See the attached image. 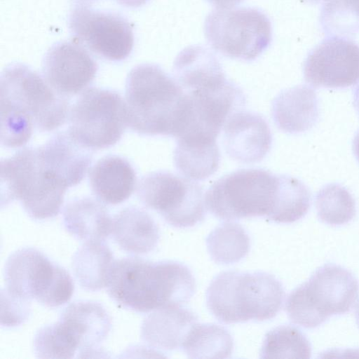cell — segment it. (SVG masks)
<instances>
[{
    "label": "cell",
    "instance_id": "9",
    "mask_svg": "<svg viewBox=\"0 0 359 359\" xmlns=\"http://www.w3.org/2000/svg\"><path fill=\"white\" fill-rule=\"evenodd\" d=\"M204 32L214 50L226 57L245 61L262 55L272 38L270 20L254 8H217L206 17Z\"/></svg>",
    "mask_w": 359,
    "mask_h": 359
},
{
    "label": "cell",
    "instance_id": "18",
    "mask_svg": "<svg viewBox=\"0 0 359 359\" xmlns=\"http://www.w3.org/2000/svg\"><path fill=\"white\" fill-rule=\"evenodd\" d=\"M93 193L103 203L117 205L133 193L137 176L131 164L124 158L106 156L98 160L89 171Z\"/></svg>",
    "mask_w": 359,
    "mask_h": 359
},
{
    "label": "cell",
    "instance_id": "30",
    "mask_svg": "<svg viewBox=\"0 0 359 359\" xmlns=\"http://www.w3.org/2000/svg\"><path fill=\"white\" fill-rule=\"evenodd\" d=\"M324 32L348 37L359 32V0H325L320 15Z\"/></svg>",
    "mask_w": 359,
    "mask_h": 359
},
{
    "label": "cell",
    "instance_id": "5",
    "mask_svg": "<svg viewBox=\"0 0 359 359\" xmlns=\"http://www.w3.org/2000/svg\"><path fill=\"white\" fill-rule=\"evenodd\" d=\"M205 297L212 314L219 322L230 324L274 318L283 306L285 291L271 273L231 270L212 280Z\"/></svg>",
    "mask_w": 359,
    "mask_h": 359
},
{
    "label": "cell",
    "instance_id": "28",
    "mask_svg": "<svg viewBox=\"0 0 359 359\" xmlns=\"http://www.w3.org/2000/svg\"><path fill=\"white\" fill-rule=\"evenodd\" d=\"M315 205L319 219L332 226L345 224L356 214L355 199L339 184L323 187L316 196Z\"/></svg>",
    "mask_w": 359,
    "mask_h": 359
},
{
    "label": "cell",
    "instance_id": "11",
    "mask_svg": "<svg viewBox=\"0 0 359 359\" xmlns=\"http://www.w3.org/2000/svg\"><path fill=\"white\" fill-rule=\"evenodd\" d=\"M137 194L146 207L172 226L191 227L205 218L203 189L188 178L167 171L150 172L141 179Z\"/></svg>",
    "mask_w": 359,
    "mask_h": 359
},
{
    "label": "cell",
    "instance_id": "21",
    "mask_svg": "<svg viewBox=\"0 0 359 359\" xmlns=\"http://www.w3.org/2000/svg\"><path fill=\"white\" fill-rule=\"evenodd\" d=\"M174 165L179 172L191 180H204L218 169L220 154L217 139L184 135L177 137Z\"/></svg>",
    "mask_w": 359,
    "mask_h": 359
},
{
    "label": "cell",
    "instance_id": "26",
    "mask_svg": "<svg viewBox=\"0 0 359 359\" xmlns=\"http://www.w3.org/2000/svg\"><path fill=\"white\" fill-rule=\"evenodd\" d=\"M205 243L212 259L222 264L241 261L250 250L248 233L235 222H224L217 226L208 236Z\"/></svg>",
    "mask_w": 359,
    "mask_h": 359
},
{
    "label": "cell",
    "instance_id": "2",
    "mask_svg": "<svg viewBox=\"0 0 359 359\" xmlns=\"http://www.w3.org/2000/svg\"><path fill=\"white\" fill-rule=\"evenodd\" d=\"M73 180L66 168L44 146L23 148L1 161V204L20 200L35 219L58 215Z\"/></svg>",
    "mask_w": 359,
    "mask_h": 359
},
{
    "label": "cell",
    "instance_id": "4",
    "mask_svg": "<svg viewBox=\"0 0 359 359\" xmlns=\"http://www.w3.org/2000/svg\"><path fill=\"white\" fill-rule=\"evenodd\" d=\"M128 126L144 135L179 137L189 111L188 94L158 65L144 63L129 72L126 81Z\"/></svg>",
    "mask_w": 359,
    "mask_h": 359
},
{
    "label": "cell",
    "instance_id": "32",
    "mask_svg": "<svg viewBox=\"0 0 359 359\" xmlns=\"http://www.w3.org/2000/svg\"><path fill=\"white\" fill-rule=\"evenodd\" d=\"M217 8H229L235 6L243 0H207Z\"/></svg>",
    "mask_w": 359,
    "mask_h": 359
},
{
    "label": "cell",
    "instance_id": "14",
    "mask_svg": "<svg viewBox=\"0 0 359 359\" xmlns=\"http://www.w3.org/2000/svg\"><path fill=\"white\" fill-rule=\"evenodd\" d=\"M97 65L79 43L60 41L46 52L43 77L59 94L69 97L84 90L95 79Z\"/></svg>",
    "mask_w": 359,
    "mask_h": 359
},
{
    "label": "cell",
    "instance_id": "16",
    "mask_svg": "<svg viewBox=\"0 0 359 359\" xmlns=\"http://www.w3.org/2000/svg\"><path fill=\"white\" fill-rule=\"evenodd\" d=\"M318 99L311 86L299 85L280 92L273 100L271 117L280 130L297 134L310 130L319 117Z\"/></svg>",
    "mask_w": 359,
    "mask_h": 359
},
{
    "label": "cell",
    "instance_id": "12",
    "mask_svg": "<svg viewBox=\"0 0 359 359\" xmlns=\"http://www.w3.org/2000/svg\"><path fill=\"white\" fill-rule=\"evenodd\" d=\"M69 28L75 41L106 60H123L133 50V27L118 13L79 4L70 12Z\"/></svg>",
    "mask_w": 359,
    "mask_h": 359
},
{
    "label": "cell",
    "instance_id": "34",
    "mask_svg": "<svg viewBox=\"0 0 359 359\" xmlns=\"http://www.w3.org/2000/svg\"><path fill=\"white\" fill-rule=\"evenodd\" d=\"M353 107L359 116V83L355 87L353 93Z\"/></svg>",
    "mask_w": 359,
    "mask_h": 359
},
{
    "label": "cell",
    "instance_id": "7",
    "mask_svg": "<svg viewBox=\"0 0 359 359\" xmlns=\"http://www.w3.org/2000/svg\"><path fill=\"white\" fill-rule=\"evenodd\" d=\"M358 294V281L350 271L325 264L290 292L285 311L293 323L316 328L332 316L348 312Z\"/></svg>",
    "mask_w": 359,
    "mask_h": 359
},
{
    "label": "cell",
    "instance_id": "29",
    "mask_svg": "<svg viewBox=\"0 0 359 359\" xmlns=\"http://www.w3.org/2000/svg\"><path fill=\"white\" fill-rule=\"evenodd\" d=\"M34 352L39 358H72L79 351V341L61 320L41 327L33 341Z\"/></svg>",
    "mask_w": 359,
    "mask_h": 359
},
{
    "label": "cell",
    "instance_id": "8",
    "mask_svg": "<svg viewBox=\"0 0 359 359\" xmlns=\"http://www.w3.org/2000/svg\"><path fill=\"white\" fill-rule=\"evenodd\" d=\"M6 290L22 299L47 307H57L72 298L74 285L69 272L41 251L24 248L7 259L4 271Z\"/></svg>",
    "mask_w": 359,
    "mask_h": 359
},
{
    "label": "cell",
    "instance_id": "19",
    "mask_svg": "<svg viewBox=\"0 0 359 359\" xmlns=\"http://www.w3.org/2000/svg\"><path fill=\"white\" fill-rule=\"evenodd\" d=\"M172 72L187 93L212 87L227 79L217 57L200 45L183 49L174 61Z\"/></svg>",
    "mask_w": 359,
    "mask_h": 359
},
{
    "label": "cell",
    "instance_id": "37",
    "mask_svg": "<svg viewBox=\"0 0 359 359\" xmlns=\"http://www.w3.org/2000/svg\"><path fill=\"white\" fill-rule=\"evenodd\" d=\"M76 1H78L82 4L83 3H90V2H93V1H97V0H76Z\"/></svg>",
    "mask_w": 359,
    "mask_h": 359
},
{
    "label": "cell",
    "instance_id": "15",
    "mask_svg": "<svg viewBox=\"0 0 359 359\" xmlns=\"http://www.w3.org/2000/svg\"><path fill=\"white\" fill-rule=\"evenodd\" d=\"M223 142L227 154L243 163L260 162L270 151L272 135L266 120L259 114L238 111L224 126Z\"/></svg>",
    "mask_w": 359,
    "mask_h": 359
},
{
    "label": "cell",
    "instance_id": "17",
    "mask_svg": "<svg viewBox=\"0 0 359 359\" xmlns=\"http://www.w3.org/2000/svg\"><path fill=\"white\" fill-rule=\"evenodd\" d=\"M198 317L181 305L163 306L150 313L143 320L141 337L151 347L172 351L182 343Z\"/></svg>",
    "mask_w": 359,
    "mask_h": 359
},
{
    "label": "cell",
    "instance_id": "35",
    "mask_svg": "<svg viewBox=\"0 0 359 359\" xmlns=\"http://www.w3.org/2000/svg\"><path fill=\"white\" fill-rule=\"evenodd\" d=\"M353 151L357 161L359 162V130L356 132L353 141Z\"/></svg>",
    "mask_w": 359,
    "mask_h": 359
},
{
    "label": "cell",
    "instance_id": "24",
    "mask_svg": "<svg viewBox=\"0 0 359 359\" xmlns=\"http://www.w3.org/2000/svg\"><path fill=\"white\" fill-rule=\"evenodd\" d=\"M110 248L103 241H86L74 253L72 269L81 287L97 291L107 287L114 264Z\"/></svg>",
    "mask_w": 359,
    "mask_h": 359
},
{
    "label": "cell",
    "instance_id": "10",
    "mask_svg": "<svg viewBox=\"0 0 359 359\" xmlns=\"http://www.w3.org/2000/svg\"><path fill=\"white\" fill-rule=\"evenodd\" d=\"M127 126L126 102L114 90L88 88L69 110L68 133L90 150L114 146Z\"/></svg>",
    "mask_w": 359,
    "mask_h": 359
},
{
    "label": "cell",
    "instance_id": "22",
    "mask_svg": "<svg viewBox=\"0 0 359 359\" xmlns=\"http://www.w3.org/2000/svg\"><path fill=\"white\" fill-rule=\"evenodd\" d=\"M63 224L67 232L79 240L104 241L112 233L113 219L101 201L84 197L66 205Z\"/></svg>",
    "mask_w": 359,
    "mask_h": 359
},
{
    "label": "cell",
    "instance_id": "1",
    "mask_svg": "<svg viewBox=\"0 0 359 359\" xmlns=\"http://www.w3.org/2000/svg\"><path fill=\"white\" fill-rule=\"evenodd\" d=\"M1 142L6 148L26 144L34 131L49 132L63 125L69 99L56 92L38 72L12 63L1 74Z\"/></svg>",
    "mask_w": 359,
    "mask_h": 359
},
{
    "label": "cell",
    "instance_id": "31",
    "mask_svg": "<svg viewBox=\"0 0 359 359\" xmlns=\"http://www.w3.org/2000/svg\"><path fill=\"white\" fill-rule=\"evenodd\" d=\"M1 324L5 327H16L23 323L30 313V300L20 298L1 289Z\"/></svg>",
    "mask_w": 359,
    "mask_h": 359
},
{
    "label": "cell",
    "instance_id": "6",
    "mask_svg": "<svg viewBox=\"0 0 359 359\" xmlns=\"http://www.w3.org/2000/svg\"><path fill=\"white\" fill-rule=\"evenodd\" d=\"M280 188L281 175L260 168L240 169L209 187L205 206L222 220L263 217L273 222Z\"/></svg>",
    "mask_w": 359,
    "mask_h": 359
},
{
    "label": "cell",
    "instance_id": "33",
    "mask_svg": "<svg viewBox=\"0 0 359 359\" xmlns=\"http://www.w3.org/2000/svg\"><path fill=\"white\" fill-rule=\"evenodd\" d=\"M119 4L130 7L137 8L145 4L149 0H116Z\"/></svg>",
    "mask_w": 359,
    "mask_h": 359
},
{
    "label": "cell",
    "instance_id": "3",
    "mask_svg": "<svg viewBox=\"0 0 359 359\" xmlns=\"http://www.w3.org/2000/svg\"><path fill=\"white\" fill-rule=\"evenodd\" d=\"M196 286L191 271L180 262L128 257L115 260L107 288L109 295L118 305L147 313L187 302Z\"/></svg>",
    "mask_w": 359,
    "mask_h": 359
},
{
    "label": "cell",
    "instance_id": "25",
    "mask_svg": "<svg viewBox=\"0 0 359 359\" xmlns=\"http://www.w3.org/2000/svg\"><path fill=\"white\" fill-rule=\"evenodd\" d=\"M233 339L223 327L215 324H194L188 332L182 347L189 358H229Z\"/></svg>",
    "mask_w": 359,
    "mask_h": 359
},
{
    "label": "cell",
    "instance_id": "27",
    "mask_svg": "<svg viewBox=\"0 0 359 359\" xmlns=\"http://www.w3.org/2000/svg\"><path fill=\"white\" fill-rule=\"evenodd\" d=\"M311 346L297 327L284 325L268 332L260 351L262 358H310Z\"/></svg>",
    "mask_w": 359,
    "mask_h": 359
},
{
    "label": "cell",
    "instance_id": "20",
    "mask_svg": "<svg viewBox=\"0 0 359 359\" xmlns=\"http://www.w3.org/2000/svg\"><path fill=\"white\" fill-rule=\"evenodd\" d=\"M59 320L67 325L79 340L82 357L97 348L107 338L111 327L106 309L93 301H77L69 304Z\"/></svg>",
    "mask_w": 359,
    "mask_h": 359
},
{
    "label": "cell",
    "instance_id": "13",
    "mask_svg": "<svg viewBox=\"0 0 359 359\" xmlns=\"http://www.w3.org/2000/svg\"><path fill=\"white\" fill-rule=\"evenodd\" d=\"M303 73L315 88L351 86L359 82V45L348 38L329 36L309 53Z\"/></svg>",
    "mask_w": 359,
    "mask_h": 359
},
{
    "label": "cell",
    "instance_id": "23",
    "mask_svg": "<svg viewBox=\"0 0 359 359\" xmlns=\"http://www.w3.org/2000/svg\"><path fill=\"white\" fill-rule=\"evenodd\" d=\"M114 239L123 250L133 254L152 251L159 240V230L153 218L135 207L123 209L113 219Z\"/></svg>",
    "mask_w": 359,
    "mask_h": 359
},
{
    "label": "cell",
    "instance_id": "36",
    "mask_svg": "<svg viewBox=\"0 0 359 359\" xmlns=\"http://www.w3.org/2000/svg\"><path fill=\"white\" fill-rule=\"evenodd\" d=\"M355 316L356 323H357L358 325L359 326V301L358 302L356 306H355Z\"/></svg>",
    "mask_w": 359,
    "mask_h": 359
}]
</instances>
